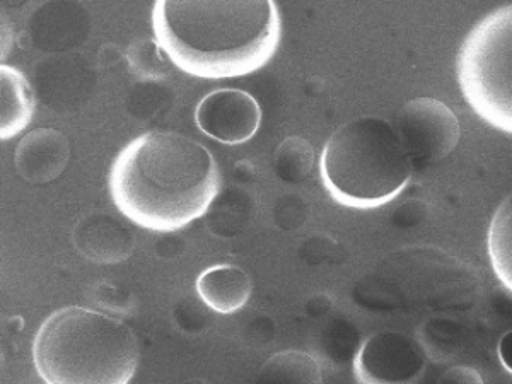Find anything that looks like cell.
I'll use <instances>...</instances> for the list:
<instances>
[{"label": "cell", "instance_id": "obj_15", "mask_svg": "<svg viewBox=\"0 0 512 384\" xmlns=\"http://www.w3.org/2000/svg\"><path fill=\"white\" fill-rule=\"evenodd\" d=\"M429 212H431V205L424 202V200H420V198H414V200H408L395 210L393 222L398 227L420 226L422 222L427 221Z\"/></svg>", "mask_w": 512, "mask_h": 384}, {"label": "cell", "instance_id": "obj_9", "mask_svg": "<svg viewBox=\"0 0 512 384\" xmlns=\"http://www.w3.org/2000/svg\"><path fill=\"white\" fill-rule=\"evenodd\" d=\"M69 144L57 130H36L24 137L16 154L18 171L28 181L45 183L64 171Z\"/></svg>", "mask_w": 512, "mask_h": 384}, {"label": "cell", "instance_id": "obj_8", "mask_svg": "<svg viewBox=\"0 0 512 384\" xmlns=\"http://www.w3.org/2000/svg\"><path fill=\"white\" fill-rule=\"evenodd\" d=\"M195 122L205 135L236 146L256 134L262 123V110L245 91L219 89L198 103Z\"/></svg>", "mask_w": 512, "mask_h": 384}, {"label": "cell", "instance_id": "obj_10", "mask_svg": "<svg viewBox=\"0 0 512 384\" xmlns=\"http://www.w3.org/2000/svg\"><path fill=\"white\" fill-rule=\"evenodd\" d=\"M250 275L234 265H216L198 275L197 294L219 315H233L250 301Z\"/></svg>", "mask_w": 512, "mask_h": 384}, {"label": "cell", "instance_id": "obj_4", "mask_svg": "<svg viewBox=\"0 0 512 384\" xmlns=\"http://www.w3.org/2000/svg\"><path fill=\"white\" fill-rule=\"evenodd\" d=\"M321 178L338 204L374 209L407 187L414 173L395 125L359 117L335 130L321 152Z\"/></svg>", "mask_w": 512, "mask_h": 384}, {"label": "cell", "instance_id": "obj_5", "mask_svg": "<svg viewBox=\"0 0 512 384\" xmlns=\"http://www.w3.org/2000/svg\"><path fill=\"white\" fill-rule=\"evenodd\" d=\"M456 74L478 117L512 134V4L497 7L473 26L458 52Z\"/></svg>", "mask_w": 512, "mask_h": 384}, {"label": "cell", "instance_id": "obj_14", "mask_svg": "<svg viewBox=\"0 0 512 384\" xmlns=\"http://www.w3.org/2000/svg\"><path fill=\"white\" fill-rule=\"evenodd\" d=\"M417 338L429 359L451 361L465 347V328L449 316H434L420 326Z\"/></svg>", "mask_w": 512, "mask_h": 384}, {"label": "cell", "instance_id": "obj_11", "mask_svg": "<svg viewBox=\"0 0 512 384\" xmlns=\"http://www.w3.org/2000/svg\"><path fill=\"white\" fill-rule=\"evenodd\" d=\"M0 89V137L2 140H9L30 125L35 113V94L23 72L9 65L0 67Z\"/></svg>", "mask_w": 512, "mask_h": 384}, {"label": "cell", "instance_id": "obj_6", "mask_svg": "<svg viewBox=\"0 0 512 384\" xmlns=\"http://www.w3.org/2000/svg\"><path fill=\"white\" fill-rule=\"evenodd\" d=\"M396 132L414 164H434L448 158L460 142L458 117L441 99L417 98L398 111Z\"/></svg>", "mask_w": 512, "mask_h": 384}, {"label": "cell", "instance_id": "obj_7", "mask_svg": "<svg viewBox=\"0 0 512 384\" xmlns=\"http://www.w3.org/2000/svg\"><path fill=\"white\" fill-rule=\"evenodd\" d=\"M427 361L419 338L383 330L362 342L354 373L361 384H415L424 376Z\"/></svg>", "mask_w": 512, "mask_h": 384}, {"label": "cell", "instance_id": "obj_16", "mask_svg": "<svg viewBox=\"0 0 512 384\" xmlns=\"http://www.w3.org/2000/svg\"><path fill=\"white\" fill-rule=\"evenodd\" d=\"M437 384H485V379L475 367L458 364L448 367L437 379Z\"/></svg>", "mask_w": 512, "mask_h": 384}, {"label": "cell", "instance_id": "obj_13", "mask_svg": "<svg viewBox=\"0 0 512 384\" xmlns=\"http://www.w3.org/2000/svg\"><path fill=\"white\" fill-rule=\"evenodd\" d=\"M487 250L497 279L512 291V193L502 200L490 221Z\"/></svg>", "mask_w": 512, "mask_h": 384}, {"label": "cell", "instance_id": "obj_17", "mask_svg": "<svg viewBox=\"0 0 512 384\" xmlns=\"http://www.w3.org/2000/svg\"><path fill=\"white\" fill-rule=\"evenodd\" d=\"M489 303L490 308L494 309L495 315L511 320L512 291L509 287L502 286V284L501 287H495L494 291L490 292Z\"/></svg>", "mask_w": 512, "mask_h": 384}, {"label": "cell", "instance_id": "obj_12", "mask_svg": "<svg viewBox=\"0 0 512 384\" xmlns=\"http://www.w3.org/2000/svg\"><path fill=\"white\" fill-rule=\"evenodd\" d=\"M256 384H323V373L308 352L284 350L263 364Z\"/></svg>", "mask_w": 512, "mask_h": 384}, {"label": "cell", "instance_id": "obj_1", "mask_svg": "<svg viewBox=\"0 0 512 384\" xmlns=\"http://www.w3.org/2000/svg\"><path fill=\"white\" fill-rule=\"evenodd\" d=\"M212 152L176 132H147L118 154L110 192L123 216L151 231L171 233L197 221L219 193Z\"/></svg>", "mask_w": 512, "mask_h": 384}, {"label": "cell", "instance_id": "obj_18", "mask_svg": "<svg viewBox=\"0 0 512 384\" xmlns=\"http://www.w3.org/2000/svg\"><path fill=\"white\" fill-rule=\"evenodd\" d=\"M497 355H499L502 367L506 369L507 373L512 374V330L502 335L499 345H497Z\"/></svg>", "mask_w": 512, "mask_h": 384}, {"label": "cell", "instance_id": "obj_3", "mask_svg": "<svg viewBox=\"0 0 512 384\" xmlns=\"http://www.w3.org/2000/svg\"><path fill=\"white\" fill-rule=\"evenodd\" d=\"M139 355L130 326L81 306L48 316L33 342V362L47 384H128Z\"/></svg>", "mask_w": 512, "mask_h": 384}, {"label": "cell", "instance_id": "obj_2", "mask_svg": "<svg viewBox=\"0 0 512 384\" xmlns=\"http://www.w3.org/2000/svg\"><path fill=\"white\" fill-rule=\"evenodd\" d=\"M152 30L178 69L202 79H227L256 72L274 57L282 23L272 0H161L152 9Z\"/></svg>", "mask_w": 512, "mask_h": 384}]
</instances>
